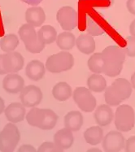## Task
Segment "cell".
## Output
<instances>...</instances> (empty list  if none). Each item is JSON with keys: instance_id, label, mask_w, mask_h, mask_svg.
Returning <instances> with one entry per match:
<instances>
[{"instance_id": "obj_6", "label": "cell", "mask_w": 135, "mask_h": 152, "mask_svg": "<svg viewBox=\"0 0 135 152\" xmlns=\"http://www.w3.org/2000/svg\"><path fill=\"white\" fill-rule=\"evenodd\" d=\"M20 139V134L16 124L10 122L0 132V151L12 152L16 150Z\"/></svg>"}, {"instance_id": "obj_31", "label": "cell", "mask_w": 135, "mask_h": 152, "mask_svg": "<svg viewBox=\"0 0 135 152\" xmlns=\"http://www.w3.org/2000/svg\"><path fill=\"white\" fill-rule=\"evenodd\" d=\"M124 148L126 152H135V136L130 137L126 140Z\"/></svg>"}, {"instance_id": "obj_35", "label": "cell", "mask_w": 135, "mask_h": 152, "mask_svg": "<svg viewBox=\"0 0 135 152\" xmlns=\"http://www.w3.org/2000/svg\"><path fill=\"white\" fill-rule=\"evenodd\" d=\"M129 33L131 34V36L135 37V20H133L129 25Z\"/></svg>"}, {"instance_id": "obj_24", "label": "cell", "mask_w": 135, "mask_h": 152, "mask_svg": "<svg viewBox=\"0 0 135 152\" xmlns=\"http://www.w3.org/2000/svg\"><path fill=\"white\" fill-rule=\"evenodd\" d=\"M87 86L91 92L101 93L107 88V81L102 75L94 73L87 79Z\"/></svg>"}, {"instance_id": "obj_17", "label": "cell", "mask_w": 135, "mask_h": 152, "mask_svg": "<svg viewBox=\"0 0 135 152\" xmlns=\"http://www.w3.org/2000/svg\"><path fill=\"white\" fill-rule=\"evenodd\" d=\"M114 118L113 111L107 104H103L98 107L94 112V119L99 126L104 127L112 123Z\"/></svg>"}, {"instance_id": "obj_10", "label": "cell", "mask_w": 135, "mask_h": 152, "mask_svg": "<svg viewBox=\"0 0 135 152\" xmlns=\"http://www.w3.org/2000/svg\"><path fill=\"white\" fill-rule=\"evenodd\" d=\"M56 20L63 30L71 31L77 25V13L72 7L64 6L58 11Z\"/></svg>"}, {"instance_id": "obj_32", "label": "cell", "mask_w": 135, "mask_h": 152, "mask_svg": "<svg viewBox=\"0 0 135 152\" xmlns=\"http://www.w3.org/2000/svg\"><path fill=\"white\" fill-rule=\"evenodd\" d=\"M19 152H35L37 151V149H35V147H34L31 145L28 144H25V145H22L21 146H20V148L18 149Z\"/></svg>"}, {"instance_id": "obj_12", "label": "cell", "mask_w": 135, "mask_h": 152, "mask_svg": "<svg viewBox=\"0 0 135 152\" xmlns=\"http://www.w3.org/2000/svg\"><path fill=\"white\" fill-rule=\"evenodd\" d=\"M103 148L107 152H119L125 147L126 140L120 131H111L103 139Z\"/></svg>"}, {"instance_id": "obj_38", "label": "cell", "mask_w": 135, "mask_h": 152, "mask_svg": "<svg viewBox=\"0 0 135 152\" xmlns=\"http://www.w3.org/2000/svg\"><path fill=\"white\" fill-rule=\"evenodd\" d=\"M130 83H131V86L135 90V72L133 73V75L131 76V79H130Z\"/></svg>"}, {"instance_id": "obj_36", "label": "cell", "mask_w": 135, "mask_h": 152, "mask_svg": "<svg viewBox=\"0 0 135 152\" xmlns=\"http://www.w3.org/2000/svg\"><path fill=\"white\" fill-rule=\"evenodd\" d=\"M7 74L3 64V55H0V75Z\"/></svg>"}, {"instance_id": "obj_37", "label": "cell", "mask_w": 135, "mask_h": 152, "mask_svg": "<svg viewBox=\"0 0 135 152\" xmlns=\"http://www.w3.org/2000/svg\"><path fill=\"white\" fill-rule=\"evenodd\" d=\"M5 110V102H4V100L0 97V115L4 112Z\"/></svg>"}, {"instance_id": "obj_18", "label": "cell", "mask_w": 135, "mask_h": 152, "mask_svg": "<svg viewBox=\"0 0 135 152\" xmlns=\"http://www.w3.org/2000/svg\"><path fill=\"white\" fill-rule=\"evenodd\" d=\"M46 66L39 60H32L25 68V74L30 80L34 81H40L44 77Z\"/></svg>"}, {"instance_id": "obj_39", "label": "cell", "mask_w": 135, "mask_h": 152, "mask_svg": "<svg viewBox=\"0 0 135 152\" xmlns=\"http://www.w3.org/2000/svg\"><path fill=\"white\" fill-rule=\"evenodd\" d=\"M88 151H98V152H100V150L97 149V148H92V149H90Z\"/></svg>"}, {"instance_id": "obj_22", "label": "cell", "mask_w": 135, "mask_h": 152, "mask_svg": "<svg viewBox=\"0 0 135 152\" xmlns=\"http://www.w3.org/2000/svg\"><path fill=\"white\" fill-rule=\"evenodd\" d=\"M72 90L67 82H59L52 89V95L58 101H66L72 96Z\"/></svg>"}, {"instance_id": "obj_15", "label": "cell", "mask_w": 135, "mask_h": 152, "mask_svg": "<svg viewBox=\"0 0 135 152\" xmlns=\"http://www.w3.org/2000/svg\"><path fill=\"white\" fill-rule=\"evenodd\" d=\"M54 142L60 149L66 150L70 148L74 142V137L72 131L68 128H63L58 130L55 134L53 137Z\"/></svg>"}, {"instance_id": "obj_5", "label": "cell", "mask_w": 135, "mask_h": 152, "mask_svg": "<svg viewBox=\"0 0 135 152\" xmlns=\"http://www.w3.org/2000/svg\"><path fill=\"white\" fill-rule=\"evenodd\" d=\"M74 65V58L72 54L61 51L48 57L46 61V68L51 73H60L70 70Z\"/></svg>"}, {"instance_id": "obj_2", "label": "cell", "mask_w": 135, "mask_h": 152, "mask_svg": "<svg viewBox=\"0 0 135 152\" xmlns=\"http://www.w3.org/2000/svg\"><path fill=\"white\" fill-rule=\"evenodd\" d=\"M133 87L125 78H117L104 90L105 102L109 106H118L131 96Z\"/></svg>"}, {"instance_id": "obj_29", "label": "cell", "mask_w": 135, "mask_h": 152, "mask_svg": "<svg viewBox=\"0 0 135 152\" xmlns=\"http://www.w3.org/2000/svg\"><path fill=\"white\" fill-rule=\"evenodd\" d=\"M38 152H60L63 151V150L60 149L58 146L55 144V142H45L42 144L41 146L37 150Z\"/></svg>"}, {"instance_id": "obj_8", "label": "cell", "mask_w": 135, "mask_h": 152, "mask_svg": "<svg viewBox=\"0 0 135 152\" xmlns=\"http://www.w3.org/2000/svg\"><path fill=\"white\" fill-rule=\"evenodd\" d=\"M72 98L76 104L82 112H92L96 107V99L88 88H76L72 94Z\"/></svg>"}, {"instance_id": "obj_9", "label": "cell", "mask_w": 135, "mask_h": 152, "mask_svg": "<svg viewBox=\"0 0 135 152\" xmlns=\"http://www.w3.org/2000/svg\"><path fill=\"white\" fill-rule=\"evenodd\" d=\"M43 94L39 87L30 85L20 92V99L25 107H34L41 103Z\"/></svg>"}, {"instance_id": "obj_23", "label": "cell", "mask_w": 135, "mask_h": 152, "mask_svg": "<svg viewBox=\"0 0 135 152\" xmlns=\"http://www.w3.org/2000/svg\"><path fill=\"white\" fill-rule=\"evenodd\" d=\"M38 39L42 43L47 44L53 43L57 38V31L55 28L51 25H43L39 28L38 31Z\"/></svg>"}, {"instance_id": "obj_11", "label": "cell", "mask_w": 135, "mask_h": 152, "mask_svg": "<svg viewBox=\"0 0 135 152\" xmlns=\"http://www.w3.org/2000/svg\"><path fill=\"white\" fill-rule=\"evenodd\" d=\"M3 64L7 74L16 73L23 68L25 59L20 53L14 50L3 55Z\"/></svg>"}, {"instance_id": "obj_13", "label": "cell", "mask_w": 135, "mask_h": 152, "mask_svg": "<svg viewBox=\"0 0 135 152\" xmlns=\"http://www.w3.org/2000/svg\"><path fill=\"white\" fill-rule=\"evenodd\" d=\"M25 107L20 102H12L4 110V114L7 121L16 124L21 122L25 118Z\"/></svg>"}, {"instance_id": "obj_28", "label": "cell", "mask_w": 135, "mask_h": 152, "mask_svg": "<svg viewBox=\"0 0 135 152\" xmlns=\"http://www.w3.org/2000/svg\"><path fill=\"white\" fill-rule=\"evenodd\" d=\"M86 31L91 36H99L104 34L103 28L90 16H86Z\"/></svg>"}, {"instance_id": "obj_25", "label": "cell", "mask_w": 135, "mask_h": 152, "mask_svg": "<svg viewBox=\"0 0 135 152\" xmlns=\"http://www.w3.org/2000/svg\"><path fill=\"white\" fill-rule=\"evenodd\" d=\"M56 44L61 50H71L76 45V37L74 34L69 31L63 32L57 36Z\"/></svg>"}, {"instance_id": "obj_21", "label": "cell", "mask_w": 135, "mask_h": 152, "mask_svg": "<svg viewBox=\"0 0 135 152\" xmlns=\"http://www.w3.org/2000/svg\"><path fill=\"white\" fill-rule=\"evenodd\" d=\"M84 138L88 144L92 146H96L102 142L104 139V130L99 125L92 126L85 131Z\"/></svg>"}, {"instance_id": "obj_26", "label": "cell", "mask_w": 135, "mask_h": 152, "mask_svg": "<svg viewBox=\"0 0 135 152\" xmlns=\"http://www.w3.org/2000/svg\"><path fill=\"white\" fill-rule=\"evenodd\" d=\"M19 45V38L16 34H10L0 39V48L4 52H12Z\"/></svg>"}, {"instance_id": "obj_40", "label": "cell", "mask_w": 135, "mask_h": 152, "mask_svg": "<svg viewBox=\"0 0 135 152\" xmlns=\"http://www.w3.org/2000/svg\"><path fill=\"white\" fill-rule=\"evenodd\" d=\"M111 3H114V0H111Z\"/></svg>"}, {"instance_id": "obj_27", "label": "cell", "mask_w": 135, "mask_h": 152, "mask_svg": "<svg viewBox=\"0 0 135 152\" xmlns=\"http://www.w3.org/2000/svg\"><path fill=\"white\" fill-rule=\"evenodd\" d=\"M89 69L94 73L100 74L103 72V66H104V59L102 56V53H94V55L90 57L88 60Z\"/></svg>"}, {"instance_id": "obj_7", "label": "cell", "mask_w": 135, "mask_h": 152, "mask_svg": "<svg viewBox=\"0 0 135 152\" xmlns=\"http://www.w3.org/2000/svg\"><path fill=\"white\" fill-rule=\"evenodd\" d=\"M135 124L134 110L131 106L120 105L115 113V125L120 132H129Z\"/></svg>"}, {"instance_id": "obj_20", "label": "cell", "mask_w": 135, "mask_h": 152, "mask_svg": "<svg viewBox=\"0 0 135 152\" xmlns=\"http://www.w3.org/2000/svg\"><path fill=\"white\" fill-rule=\"evenodd\" d=\"M83 121V115L81 112L72 111L64 116V126L72 132H77L82 127Z\"/></svg>"}, {"instance_id": "obj_33", "label": "cell", "mask_w": 135, "mask_h": 152, "mask_svg": "<svg viewBox=\"0 0 135 152\" xmlns=\"http://www.w3.org/2000/svg\"><path fill=\"white\" fill-rule=\"evenodd\" d=\"M126 6L129 12L133 15H135V0H128Z\"/></svg>"}, {"instance_id": "obj_3", "label": "cell", "mask_w": 135, "mask_h": 152, "mask_svg": "<svg viewBox=\"0 0 135 152\" xmlns=\"http://www.w3.org/2000/svg\"><path fill=\"white\" fill-rule=\"evenodd\" d=\"M28 124L42 130H50L55 127L58 115L51 109L32 107L25 116Z\"/></svg>"}, {"instance_id": "obj_30", "label": "cell", "mask_w": 135, "mask_h": 152, "mask_svg": "<svg viewBox=\"0 0 135 152\" xmlns=\"http://www.w3.org/2000/svg\"><path fill=\"white\" fill-rule=\"evenodd\" d=\"M127 46L125 52L129 57H135V37L133 36L127 37Z\"/></svg>"}, {"instance_id": "obj_34", "label": "cell", "mask_w": 135, "mask_h": 152, "mask_svg": "<svg viewBox=\"0 0 135 152\" xmlns=\"http://www.w3.org/2000/svg\"><path fill=\"white\" fill-rule=\"evenodd\" d=\"M20 1H22L23 3L33 7L38 6V4H40L42 2V0H20Z\"/></svg>"}, {"instance_id": "obj_1", "label": "cell", "mask_w": 135, "mask_h": 152, "mask_svg": "<svg viewBox=\"0 0 135 152\" xmlns=\"http://www.w3.org/2000/svg\"><path fill=\"white\" fill-rule=\"evenodd\" d=\"M104 66L102 73L114 77L120 75L126 61V52L117 46H109L102 51Z\"/></svg>"}, {"instance_id": "obj_19", "label": "cell", "mask_w": 135, "mask_h": 152, "mask_svg": "<svg viewBox=\"0 0 135 152\" xmlns=\"http://www.w3.org/2000/svg\"><path fill=\"white\" fill-rule=\"evenodd\" d=\"M76 46L79 51L85 55H90L95 50V41L90 34H81L76 39Z\"/></svg>"}, {"instance_id": "obj_14", "label": "cell", "mask_w": 135, "mask_h": 152, "mask_svg": "<svg viewBox=\"0 0 135 152\" xmlns=\"http://www.w3.org/2000/svg\"><path fill=\"white\" fill-rule=\"evenodd\" d=\"M3 87L7 93H20L25 87V80L16 73H8L3 78Z\"/></svg>"}, {"instance_id": "obj_4", "label": "cell", "mask_w": 135, "mask_h": 152, "mask_svg": "<svg viewBox=\"0 0 135 152\" xmlns=\"http://www.w3.org/2000/svg\"><path fill=\"white\" fill-rule=\"evenodd\" d=\"M20 39L25 44V49L32 54H38L45 48V45L38 39V32L35 28L29 24H25L18 30Z\"/></svg>"}, {"instance_id": "obj_16", "label": "cell", "mask_w": 135, "mask_h": 152, "mask_svg": "<svg viewBox=\"0 0 135 152\" xmlns=\"http://www.w3.org/2000/svg\"><path fill=\"white\" fill-rule=\"evenodd\" d=\"M45 12L41 7H31L25 12V20L27 24L31 25L34 28L42 26L45 22Z\"/></svg>"}]
</instances>
